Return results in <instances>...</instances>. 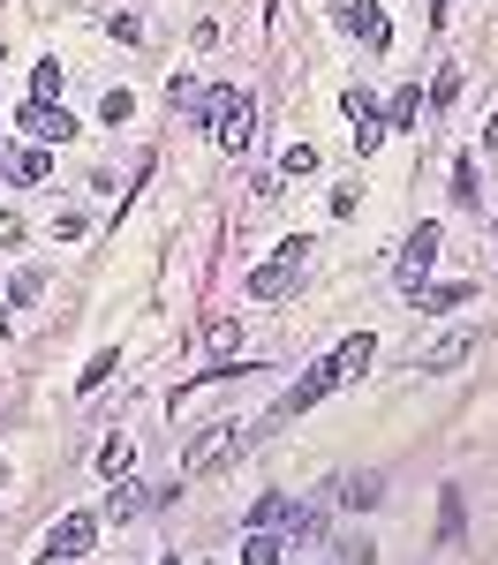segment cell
Segmentation results:
<instances>
[{
	"instance_id": "8992f818",
	"label": "cell",
	"mask_w": 498,
	"mask_h": 565,
	"mask_svg": "<svg viewBox=\"0 0 498 565\" xmlns=\"http://www.w3.org/2000/svg\"><path fill=\"white\" fill-rule=\"evenodd\" d=\"M340 106H348V129H356V151H385V114H378V98L362 84L340 90Z\"/></svg>"
},
{
	"instance_id": "4fadbf2b",
	"label": "cell",
	"mask_w": 498,
	"mask_h": 565,
	"mask_svg": "<svg viewBox=\"0 0 498 565\" xmlns=\"http://www.w3.org/2000/svg\"><path fill=\"white\" fill-rule=\"evenodd\" d=\"M45 167H53L45 151H8V159H0V174H8V181H45Z\"/></svg>"
},
{
	"instance_id": "277c9868",
	"label": "cell",
	"mask_w": 498,
	"mask_h": 565,
	"mask_svg": "<svg viewBox=\"0 0 498 565\" xmlns=\"http://www.w3.org/2000/svg\"><path fill=\"white\" fill-rule=\"evenodd\" d=\"M91 543H98V513H61V527L45 535V551L31 565H76Z\"/></svg>"
},
{
	"instance_id": "30bf717a",
	"label": "cell",
	"mask_w": 498,
	"mask_h": 565,
	"mask_svg": "<svg viewBox=\"0 0 498 565\" xmlns=\"http://www.w3.org/2000/svg\"><path fill=\"white\" fill-rule=\"evenodd\" d=\"M468 354H476V332H438L431 348L415 354V370H431V377H446V370H460Z\"/></svg>"
},
{
	"instance_id": "cb8c5ba5",
	"label": "cell",
	"mask_w": 498,
	"mask_h": 565,
	"mask_svg": "<svg viewBox=\"0 0 498 565\" xmlns=\"http://www.w3.org/2000/svg\"><path fill=\"white\" fill-rule=\"evenodd\" d=\"M0 482H8V468H0Z\"/></svg>"
},
{
	"instance_id": "3957f363",
	"label": "cell",
	"mask_w": 498,
	"mask_h": 565,
	"mask_svg": "<svg viewBox=\"0 0 498 565\" xmlns=\"http://www.w3.org/2000/svg\"><path fill=\"white\" fill-rule=\"evenodd\" d=\"M303 264H310V234H295V242H279L257 271H250V295L257 302H279V295H295V279H303Z\"/></svg>"
},
{
	"instance_id": "ffe728a7",
	"label": "cell",
	"mask_w": 498,
	"mask_h": 565,
	"mask_svg": "<svg viewBox=\"0 0 498 565\" xmlns=\"http://www.w3.org/2000/svg\"><path fill=\"white\" fill-rule=\"evenodd\" d=\"M106 513H114V521H136V513H144V490H136V482H121V490H114V505H106Z\"/></svg>"
},
{
	"instance_id": "5b68a950",
	"label": "cell",
	"mask_w": 498,
	"mask_h": 565,
	"mask_svg": "<svg viewBox=\"0 0 498 565\" xmlns=\"http://www.w3.org/2000/svg\"><path fill=\"white\" fill-rule=\"evenodd\" d=\"M234 452H242V430H234V423H220V430L189 437V452H181V468H189V476H220V468L234 460Z\"/></svg>"
},
{
	"instance_id": "2e32d148",
	"label": "cell",
	"mask_w": 498,
	"mask_h": 565,
	"mask_svg": "<svg viewBox=\"0 0 498 565\" xmlns=\"http://www.w3.org/2000/svg\"><path fill=\"white\" fill-rule=\"evenodd\" d=\"M114 362H121V354H114V348H98V354L84 362V377H76V392H98L106 377H114Z\"/></svg>"
},
{
	"instance_id": "d6986e66",
	"label": "cell",
	"mask_w": 498,
	"mask_h": 565,
	"mask_svg": "<svg viewBox=\"0 0 498 565\" xmlns=\"http://www.w3.org/2000/svg\"><path fill=\"white\" fill-rule=\"evenodd\" d=\"M242 565H279V535H250L242 543Z\"/></svg>"
},
{
	"instance_id": "7c38bea8",
	"label": "cell",
	"mask_w": 498,
	"mask_h": 565,
	"mask_svg": "<svg viewBox=\"0 0 498 565\" xmlns=\"http://www.w3.org/2000/svg\"><path fill=\"white\" fill-rule=\"evenodd\" d=\"M129 468H136V445H129V437H106V445H98V476L129 482Z\"/></svg>"
},
{
	"instance_id": "8fae6325",
	"label": "cell",
	"mask_w": 498,
	"mask_h": 565,
	"mask_svg": "<svg viewBox=\"0 0 498 565\" xmlns=\"http://www.w3.org/2000/svg\"><path fill=\"white\" fill-rule=\"evenodd\" d=\"M23 136H39V143H76V121H68L61 106H23Z\"/></svg>"
},
{
	"instance_id": "7a4b0ae2",
	"label": "cell",
	"mask_w": 498,
	"mask_h": 565,
	"mask_svg": "<svg viewBox=\"0 0 498 565\" xmlns=\"http://www.w3.org/2000/svg\"><path fill=\"white\" fill-rule=\"evenodd\" d=\"M204 129H212V143L220 151H250V129H257V106H250V90L234 84H204V98L189 106Z\"/></svg>"
},
{
	"instance_id": "52a82bcc",
	"label": "cell",
	"mask_w": 498,
	"mask_h": 565,
	"mask_svg": "<svg viewBox=\"0 0 498 565\" xmlns=\"http://www.w3.org/2000/svg\"><path fill=\"white\" fill-rule=\"evenodd\" d=\"M438 242H446V234L423 218V226L407 234V249H401V264H393V279H401V287H423V279H431V264H438Z\"/></svg>"
},
{
	"instance_id": "9a60e30c",
	"label": "cell",
	"mask_w": 498,
	"mask_h": 565,
	"mask_svg": "<svg viewBox=\"0 0 498 565\" xmlns=\"http://www.w3.org/2000/svg\"><path fill=\"white\" fill-rule=\"evenodd\" d=\"M317 174V143H287V159H279V181H303Z\"/></svg>"
},
{
	"instance_id": "7402d4cb",
	"label": "cell",
	"mask_w": 498,
	"mask_h": 565,
	"mask_svg": "<svg viewBox=\"0 0 498 565\" xmlns=\"http://www.w3.org/2000/svg\"><path fill=\"white\" fill-rule=\"evenodd\" d=\"M453 196H460V204H476V167H468V159L453 167Z\"/></svg>"
},
{
	"instance_id": "603a6c76",
	"label": "cell",
	"mask_w": 498,
	"mask_h": 565,
	"mask_svg": "<svg viewBox=\"0 0 498 565\" xmlns=\"http://www.w3.org/2000/svg\"><path fill=\"white\" fill-rule=\"evenodd\" d=\"M484 143H491V151H498V114H491V121H484Z\"/></svg>"
},
{
	"instance_id": "ac0fdd59",
	"label": "cell",
	"mask_w": 498,
	"mask_h": 565,
	"mask_svg": "<svg viewBox=\"0 0 498 565\" xmlns=\"http://www.w3.org/2000/svg\"><path fill=\"white\" fill-rule=\"evenodd\" d=\"M378 490H385L378 476H348V482H340V498H348L356 513H362V505H378Z\"/></svg>"
},
{
	"instance_id": "9c48e42d",
	"label": "cell",
	"mask_w": 498,
	"mask_h": 565,
	"mask_svg": "<svg viewBox=\"0 0 498 565\" xmlns=\"http://www.w3.org/2000/svg\"><path fill=\"white\" fill-rule=\"evenodd\" d=\"M340 23H348V39H356V45H385V39H393V23H385L378 0H340Z\"/></svg>"
},
{
	"instance_id": "44dd1931",
	"label": "cell",
	"mask_w": 498,
	"mask_h": 565,
	"mask_svg": "<svg viewBox=\"0 0 498 565\" xmlns=\"http://www.w3.org/2000/svg\"><path fill=\"white\" fill-rule=\"evenodd\" d=\"M453 98H460V76L438 68V76H431V106H453Z\"/></svg>"
},
{
	"instance_id": "e0dca14e",
	"label": "cell",
	"mask_w": 498,
	"mask_h": 565,
	"mask_svg": "<svg viewBox=\"0 0 498 565\" xmlns=\"http://www.w3.org/2000/svg\"><path fill=\"white\" fill-rule=\"evenodd\" d=\"M129 114H136V90H106V98H98V121H106V129H121Z\"/></svg>"
},
{
	"instance_id": "d4e9b609",
	"label": "cell",
	"mask_w": 498,
	"mask_h": 565,
	"mask_svg": "<svg viewBox=\"0 0 498 565\" xmlns=\"http://www.w3.org/2000/svg\"><path fill=\"white\" fill-rule=\"evenodd\" d=\"M0 61H8V53H0Z\"/></svg>"
},
{
	"instance_id": "ba28073f",
	"label": "cell",
	"mask_w": 498,
	"mask_h": 565,
	"mask_svg": "<svg viewBox=\"0 0 498 565\" xmlns=\"http://www.w3.org/2000/svg\"><path fill=\"white\" fill-rule=\"evenodd\" d=\"M407 302L423 309V317H446V309L476 302V287H468V279H423V287H407Z\"/></svg>"
},
{
	"instance_id": "6da1fadb",
	"label": "cell",
	"mask_w": 498,
	"mask_h": 565,
	"mask_svg": "<svg viewBox=\"0 0 498 565\" xmlns=\"http://www.w3.org/2000/svg\"><path fill=\"white\" fill-rule=\"evenodd\" d=\"M370 354H378V340H370V332H348V340L325 354V362H310V370H303V385L279 399V423H287V415H303V407H317L325 392H340L348 377H362V370H370Z\"/></svg>"
},
{
	"instance_id": "5bb4252c",
	"label": "cell",
	"mask_w": 498,
	"mask_h": 565,
	"mask_svg": "<svg viewBox=\"0 0 498 565\" xmlns=\"http://www.w3.org/2000/svg\"><path fill=\"white\" fill-rule=\"evenodd\" d=\"M61 98V61H39L31 68V106H53Z\"/></svg>"
}]
</instances>
